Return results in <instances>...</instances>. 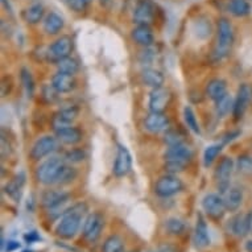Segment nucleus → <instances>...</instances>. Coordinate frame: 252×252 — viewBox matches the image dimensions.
Segmentation results:
<instances>
[{
  "mask_svg": "<svg viewBox=\"0 0 252 252\" xmlns=\"http://www.w3.org/2000/svg\"><path fill=\"white\" fill-rule=\"evenodd\" d=\"M87 213V205L83 202L75 203L70 209L65 211L62 215L60 223L57 224L56 232L62 239H71L77 235V232L81 228L82 224V218Z\"/></svg>",
  "mask_w": 252,
  "mask_h": 252,
  "instance_id": "f257e3e1",
  "label": "nucleus"
},
{
  "mask_svg": "<svg viewBox=\"0 0 252 252\" xmlns=\"http://www.w3.org/2000/svg\"><path fill=\"white\" fill-rule=\"evenodd\" d=\"M65 166H66V164H65V160L62 157L52 156L40 164V166L36 170V177L42 185H54L60 181Z\"/></svg>",
  "mask_w": 252,
  "mask_h": 252,
  "instance_id": "f03ea898",
  "label": "nucleus"
},
{
  "mask_svg": "<svg viewBox=\"0 0 252 252\" xmlns=\"http://www.w3.org/2000/svg\"><path fill=\"white\" fill-rule=\"evenodd\" d=\"M232 42H234V29H232L231 23L226 17H222L218 21L217 44H215L214 52H213L215 60L220 61L224 57H227L231 50Z\"/></svg>",
  "mask_w": 252,
  "mask_h": 252,
  "instance_id": "7ed1b4c3",
  "label": "nucleus"
},
{
  "mask_svg": "<svg viewBox=\"0 0 252 252\" xmlns=\"http://www.w3.org/2000/svg\"><path fill=\"white\" fill-rule=\"evenodd\" d=\"M184 189V184L176 174H165L158 178L155 184V193L161 198H168L178 194Z\"/></svg>",
  "mask_w": 252,
  "mask_h": 252,
  "instance_id": "20e7f679",
  "label": "nucleus"
},
{
  "mask_svg": "<svg viewBox=\"0 0 252 252\" xmlns=\"http://www.w3.org/2000/svg\"><path fill=\"white\" fill-rule=\"evenodd\" d=\"M104 219L99 213H91L87 215V218L83 222L82 234L85 239L89 240L90 243H94L99 239L100 234L103 231Z\"/></svg>",
  "mask_w": 252,
  "mask_h": 252,
  "instance_id": "39448f33",
  "label": "nucleus"
},
{
  "mask_svg": "<svg viewBox=\"0 0 252 252\" xmlns=\"http://www.w3.org/2000/svg\"><path fill=\"white\" fill-rule=\"evenodd\" d=\"M69 194L63 191L58 190H48L42 194V205L50 211V213H57L60 214V210L62 211V215L67 210L66 205L69 202Z\"/></svg>",
  "mask_w": 252,
  "mask_h": 252,
  "instance_id": "423d86ee",
  "label": "nucleus"
},
{
  "mask_svg": "<svg viewBox=\"0 0 252 252\" xmlns=\"http://www.w3.org/2000/svg\"><path fill=\"white\" fill-rule=\"evenodd\" d=\"M58 139L54 136H50V135H45V136L40 137L38 140H36L33 145H32V149H31V157L38 161V160H42L45 158L46 156H50L52 153L56 152L58 148Z\"/></svg>",
  "mask_w": 252,
  "mask_h": 252,
  "instance_id": "0eeeda50",
  "label": "nucleus"
},
{
  "mask_svg": "<svg viewBox=\"0 0 252 252\" xmlns=\"http://www.w3.org/2000/svg\"><path fill=\"white\" fill-rule=\"evenodd\" d=\"M235 168V162L231 157H223L215 170V180L218 182V188L222 193H226L230 188V178Z\"/></svg>",
  "mask_w": 252,
  "mask_h": 252,
  "instance_id": "6e6552de",
  "label": "nucleus"
},
{
  "mask_svg": "<svg viewBox=\"0 0 252 252\" xmlns=\"http://www.w3.org/2000/svg\"><path fill=\"white\" fill-rule=\"evenodd\" d=\"M132 169V156L123 144H118V151H116V157L114 166H112V173L116 177H124Z\"/></svg>",
  "mask_w": 252,
  "mask_h": 252,
  "instance_id": "1a4fd4ad",
  "label": "nucleus"
},
{
  "mask_svg": "<svg viewBox=\"0 0 252 252\" xmlns=\"http://www.w3.org/2000/svg\"><path fill=\"white\" fill-rule=\"evenodd\" d=\"M71 52H73V40L69 36H62L49 46L48 57L50 61L58 62L63 58L70 57Z\"/></svg>",
  "mask_w": 252,
  "mask_h": 252,
  "instance_id": "9d476101",
  "label": "nucleus"
},
{
  "mask_svg": "<svg viewBox=\"0 0 252 252\" xmlns=\"http://www.w3.org/2000/svg\"><path fill=\"white\" fill-rule=\"evenodd\" d=\"M202 209L209 217L215 219H219L223 217L226 213V205H224L223 197L215 193H209L203 197L202 199Z\"/></svg>",
  "mask_w": 252,
  "mask_h": 252,
  "instance_id": "9b49d317",
  "label": "nucleus"
},
{
  "mask_svg": "<svg viewBox=\"0 0 252 252\" xmlns=\"http://www.w3.org/2000/svg\"><path fill=\"white\" fill-rule=\"evenodd\" d=\"M252 99V89L250 85L243 83L240 85L236 93V98L234 100V108H232V115L235 116V119H240L244 115V112L247 111L248 106L251 103Z\"/></svg>",
  "mask_w": 252,
  "mask_h": 252,
  "instance_id": "f8f14e48",
  "label": "nucleus"
},
{
  "mask_svg": "<svg viewBox=\"0 0 252 252\" xmlns=\"http://www.w3.org/2000/svg\"><path fill=\"white\" fill-rule=\"evenodd\" d=\"M170 102V93L164 87L152 89L149 94L148 106L151 112H164Z\"/></svg>",
  "mask_w": 252,
  "mask_h": 252,
  "instance_id": "ddd939ff",
  "label": "nucleus"
},
{
  "mask_svg": "<svg viewBox=\"0 0 252 252\" xmlns=\"http://www.w3.org/2000/svg\"><path fill=\"white\" fill-rule=\"evenodd\" d=\"M144 127L151 133L166 132L169 128V118L164 112H149L145 116Z\"/></svg>",
  "mask_w": 252,
  "mask_h": 252,
  "instance_id": "4468645a",
  "label": "nucleus"
},
{
  "mask_svg": "<svg viewBox=\"0 0 252 252\" xmlns=\"http://www.w3.org/2000/svg\"><path fill=\"white\" fill-rule=\"evenodd\" d=\"M164 157H165V161L177 162V164H182L186 166L193 157V152L188 145L178 144L166 149Z\"/></svg>",
  "mask_w": 252,
  "mask_h": 252,
  "instance_id": "2eb2a0df",
  "label": "nucleus"
},
{
  "mask_svg": "<svg viewBox=\"0 0 252 252\" xmlns=\"http://www.w3.org/2000/svg\"><path fill=\"white\" fill-rule=\"evenodd\" d=\"M78 114L79 110L78 107H75V106L62 108V110L56 112L53 116V119H52V126H53L54 131H58V129H62L65 128V127L71 126V123L77 119Z\"/></svg>",
  "mask_w": 252,
  "mask_h": 252,
  "instance_id": "dca6fc26",
  "label": "nucleus"
},
{
  "mask_svg": "<svg viewBox=\"0 0 252 252\" xmlns=\"http://www.w3.org/2000/svg\"><path fill=\"white\" fill-rule=\"evenodd\" d=\"M155 11L153 5L149 0H140L135 7L133 12V20L137 25H149L152 23Z\"/></svg>",
  "mask_w": 252,
  "mask_h": 252,
  "instance_id": "f3484780",
  "label": "nucleus"
},
{
  "mask_svg": "<svg viewBox=\"0 0 252 252\" xmlns=\"http://www.w3.org/2000/svg\"><path fill=\"white\" fill-rule=\"evenodd\" d=\"M210 234H209V228L207 223L202 214L197 215V223H195L194 230V244L195 247L199 250H203L210 246Z\"/></svg>",
  "mask_w": 252,
  "mask_h": 252,
  "instance_id": "a211bd4d",
  "label": "nucleus"
},
{
  "mask_svg": "<svg viewBox=\"0 0 252 252\" xmlns=\"http://www.w3.org/2000/svg\"><path fill=\"white\" fill-rule=\"evenodd\" d=\"M252 228V211L244 213V214H238L235 218L231 220V232L234 235L243 238L248 235V232Z\"/></svg>",
  "mask_w": 252,
  "mask_h": 252,
  "instance_id": "6ab92c4d",
  "label": "nucleus"
},
{
  "mask_svg": "<svg viewBox=\"0 0 252 252\" xmlns=\"http://www.w3.org/2000/svg\"><path fill=\"white\" fill-rule=\"evenodd\" d=\"M75 87V79L74 75L65 74V73H60L57 71V74L53 75L52 78V89L57 93H70Z\"/></svg>",
  "mask_w": 252,
  "mask_h": 252,
  "instance_id": "aec40b11",
  "label": "nucleus"
},
{
  "mask_svg": "<svg viewBox=\"0 0 252 252\" xmlns=\"http://www.w3.org/2000/svg\"><path fill=\"white\" fill-rule=\"evenodd\" d=\"M56 137L62 144L75 145L77 143L82 140V132L77 127L69 126V127H65V128L56 131Z\"/></svg>",
  "mask_w": 252,
  "mask_h": 252,
  "instance_id": "412c9836",
  "label": "nucleus"
},
{
  "mask_svg": "<svg viewBox=\"0 0 252 252\" xmlns=\"http://www.w3.org/2000/svg\"><path fill=\"white\" fill-rule=\"evenodd\" d=\"M224 205L228 211H236L243 202V190L238 186H230L224 193Z\"/></svg>",
  "mask_w": 252,
  "mask_h": 252,
  "instance_id": "4be33fe9",
  "label": "nucleus"
},
{
  "mask_svg": "<svg viewBox=\"0 0 252 252\" xmlns=\"http://www.w3.org/2000/svg\"><path fill=\"white\" fill-rule=\"evenodd\" d=\"M141 81L145 86L152 87V89H157V87H162L164 85V74L160 70L152 69V67H147L141 71Z\"/></svg>",
  "mask_w": 252,
  "mask_h": 252,
  "instance_id": "5701e85b",
  "label": "nucleus"
},
{
  "mask_svg": "<svg viewBox=\"0 0 252 252\" xmlns=\"http://www.w3.org/2000/svg\"><path fill=\"white\" fill-rule=\"evenodd\" d=\"M227 94V85L224 82L223 79L215 78L211 79L210 82L207 83L206 86V95L210 98L211 100L217 102L220 99L222 96Z\"/></svg>",
  "mask_w": 252,
  "mask_h": 252,
  "instance_id": "b1692460",
  "label": "nucleus"
},
{
  "mask_svg": "<svg viewBox=\"0 0 252 252\" xmlns=\"http://www.w3.org/2000/svg\"><path fill=\"white\" fill-rule=\"evenodd\" d=\"M132 38L139 45H143L145 48L152 45L153 41H155L152 31L148 25H137L136 28L132 31Z\"/></svg>",
  "mask_w": 252,
  "mask_h": 252,
  "instance_id": "393cba45",
  "label": "nucleus"
},
{
  "mask_svg": "<svg viewBox=\"0 0 252 252\" xmlns=\"http://www.w3.org/2000/svg\"><path fill=\"white\" fill-rule=\"evenodd\" d=\"M62 28H63V19L58 13L50 12L46 15L45 20H44V31H45L46 33L56 34Z\"/></svg>",
  "mask_w": 252,
  "mask_h": 252,
  "instance_id": "a878e982",
  "label": "nucleus"
},
{
  "mask_svg": "<svg viewBox=\"0 0 252 252\" xmlns=\"http://www.w3.org/2000/svg\"><path fill=\"white\" fill-rule=\"evenodd\" d=\"M44 13H45L44 5L40 3H34L24 11V19L29 24H37L44 19Z\"/></svg>",
  "mask_w": 252,
  "mask_h": 252,
  "instance_id": "bb28decb",
  "label": "nucleus"
},
{
  "mask_svg": "<svg viewBox=\"0 0 252 252\" xmlns=\"http://www.w3.org/2000/svg\"><path fill=\"white\" fill-rule=\"evenodd\" d=\"M228 11L235 17H244L251 12V5L247 0H230Z\"/></svg>",
  "mask_w": 252,
  "mask_h": 252,
  "instance_id": "cd10ccee",
  "label": "nucleus"
},
{
  "mask_svg": "<svg viewBox=\"0 0 252 252\" xmlns=\"http://www.w3.org/2000/svg\"><path fill=\"white\" fill-rule=\"evenodd\" d=\"M24 182V177L21 178V180H19V176H16L12 181L8 182V184L4 186V191L11 197V198L15 199L16 202H19L21 198V189H23Z\"/></svg>",
  "mask_w": 252,
  "mask_h": 252,
  "instance_id": "c85d7f7f",
  "label": "nucleus"
},
{
  "mask_svg": "<svg viewBox=\"0 0 252 252\" xmlns=\"http://www.w3.org/2000/svg\"><path fill=\"white\" fill-rule=\"evenodd\" d=\"M232 108H234V100L228 94H226L215 102V111H217V115L219 118H224L228 112L232 111Z\"/></svg>",
  "mask_w": 252,
  "mask_h": 252,
  "instance_id": "c756f323",
  "label": "nucleus"
},
{
  "mask_svg": "<svg viewBox=\"0 0 252 252\" xmlns=\"http://www.w3.org/2000/svg\"><path fill=\"white\" fill-rule=\"evenodd\" d=\"M57 70L60 73H65V74L75 75L79 70V65L74 58L66 57L57 62Z\"/></svg>",
  "mask_w": 252,
  "mask_h": 252,
  "instance_id": "7c9ffc66",
  "label": "nucleus"
},
{
  "mask_svg": "<svg viewBox=\"0 0 252 252\" xmlns=\"http://www.w3.org/2000/svg\"><path fill=\"white\" fill-rule=\"evenodd\" d=\"M222 148H223V144H211L209 145L205 152H203V165L209 168V166L213 165V162L217 160V157L219 156V153L222 152Z\"/></svg>",
  "mask_w": 252,
  "mask_h": 252,
  "instance_id": "2f4dec72",
  "label": "nucleus"
},
{
  "mask_svg": "<svg viewBox=\"0 0 252 252\" xmlns=\"http://www.w3.org/2000/svg\"><path fill=\"white\" fill-rule=\"evenodd\" d=\"M102 252H124V244L122 238L118 235H111L103 243Z\"/></svg>",
  "mask_w": 252,
  "mask_h": 252,
  "instance_id": "473e14b6",
  "label": "nucleus"
},
{
  "mask_svg": "<svg viewBox=\"0 0 252 252\" xmlns=\"http://www.w3.org/2000/svg\"><path fill=\"white\" fill-rule=\"evenodd\" d=\"M184 120H185L186 126H188L193 132L201 133L198 120L195 118V114L194 111H193V108L189 107V106H186V107L184 108Z\"/></svg>",
  "mask_w": 252,
  "mask_h": 252,
  "instance_id": "72a5a7b5",
  "label": "nucleus"
},
{
  "mask_svg": "<svg viewBox=\"0 0 252 252\" xmlns=\"http://www.w3.org/2000/svg\"><path fill=\"white\" fill-rule=\"evenodd\" d=\"M165 230L170 235H180V234L185 231V223L182 222L181 219L173 217V218L166 219Z\"/></svg>",
  "mask_w": 252,
  "mask_h": 252,
  "instance_id": "f704fd0d",
  "label": "nucleus"
},
{
  "mask_svg": "<svg viewBox=\"0 0 252 252\" xmlns=\"http://www.w3.org/2000/svg\"><path fill=\"white\" fill-rule=\"evenodd\" d=\"M21 82L24 85V90L27 96L32 98L34 94V81L28 69H23L21 70Z\"/></svg>",
  "mask_w": 252,
  "mask_h": 252,
  "instance_id": "c9c22d12",
  "label": "nucleus"
},
{
  "mask_svg": "<svg viewBox=\"0 0 252 252\" xmlns=\"http://www.w3.org/2000/svg\"><path fill=\"white\" fill-rule=\"evenodd\" d=\"M164 141L168 147L184 144V136L177 131H166L165 135H164Z\"/></svg>",
  "mask_w": 252,
  "mask_h": 252,
  "instance_id": "e433bc0d",
  "label": "nucleus"
},
{
  "mask_svg": "<svg viewBox=\"0 0 252 252\" xmlns=\"http://www.w3.org/2000/svg\"><path fill=\"white\" fill-rule=\"evenodd\" d=\"M236 166L242 173H252V157L247 156V155L240 156L238 158Z\"/></svg>",
  "mask_w": 252,
  "mask_h": 252,
  "instance_id": "4c0bfd02",
  "label": "nucleus"
},
{
  "mask_svg": "<svg viewBox=\"0 0 252 252\" xmlns=\"http://www.w3.org/2000/svg\"><path fill=\"white\" fill-rule=\"evenodd\" d=\"M77 177V170L74 168H71V166H65V169L62 172L61 178H60V181L58 184H69L71 182L74 178Z\"/></svg>",
  "mask_w": 252,
  "mask_h": 252,
  "instance_id": "58836bf2",
  "label": "nucleus"
},
{
  "mask_svg": "<svg viewBox=\"0 0 252 252\" xmlns=\"http://www.w3.org/2000/svg\"><path fill=\"white\" fill-rule=\"evenodd\" d=\"M65 160L69 162H81L85 160V153L81 149H71L65 155Z\"/></svg>",
  "mask_w": 252,
  "mask_h": 252,
  "instance_id": "ea45409f",
  "label": "nucleus"
},
{
  "mask_svg": "<svg viewBox=\"0 0 252 252\" xmlns=\"http://www.w3.org/2000/svg\"><path fill=\"white\" fill-rule=\"evenodd\" d=\"M67 5L70 7L71 9H74L75 12H83L87 7L86 0H66Z\"/></svg>",
  "mask_w": 252,
  "mask_h": 252,
  "instance_id": "a19ab883",
  "label": "nucleus"
},
{
  "mask_svg": "<svg viewBox=\"0 0 252 252\" xmlns=\"http://www.w3.org/2000/svg\"><path fill=\"white\" fill-rule=\"evenodd\" d=\"M20 248V243L16 240H7L5 242L4 238L1 239V250L4 252H15Z\"/></svg>",
  "mask_w": 252,
  "mask_h": 252,
  "instance_id": "79ce46f5",
  "label": "nucleus"
},
{
  "mask_svg": "<svg viewBox=\"0 0 252 252\" xmlns=\"http://www.w3.org/2000/svg\"><path fill=\"white\" fill-rule=\"evenodd\" d=\"M24 240L28 244H33L38 242V240H41V236L38 235L37 231H29L24 235Z\"/></svg>",
  "mask_w": 252,
  "mask_h": 252,
  "instance_id": "37998d69",
  "label": "nucleus"
},
{
  "mask_svg": "<svg viewBox=\"0 0 252 252\" xmlns=\"http://www.w3.org/2000/svg\"><path fill=\"white\" fill-rule=\"evenodd\" d=\"M246 250H247V252H252V240H248L246 243Z\"/></svg>",
  "mask_w": 252,
  "mask_h": 252,
  "instance_id": "c03bdc74",
  "label": "nucleus"
},
{
  "mask_svg": "<svg viewBox=\"0 0 252 252\" xmlns=\"http://www.w3.org/2000/svg\"><path fill=\"white\" fill-rule=\"evenodd\" d=\"M110 1H111V0H99V3L102 5H107L108 3H110Z\"/></svg>",
  "mask_w": 252,
  "mask_h": 252,
  "instance_id": "a18cd8bd",
  "label": "nucleus"
},
{
  "mask_svg": "<svg viewBox=\"0 0 252 252\" xmlns=\"http://www.w3.org/2000/svg\"><path fill=\"white\" fill-rule=\"evenodd\" d=\"M23 252H33V251H31V250H25V251H23Z\"/></svg>",
  "mask_w": 252,
  "mask_h": 252,
  "instance_id": "49530a36",
  "label": "nucleus"
},
{
  "mask_svg": "<svg viewBox=\"0 0 252 252\" xmlns=\"http://www.w3.org/2000/svg\"><path fill=\"white\" fill-rule=\"evenodd\" d=\"M87 3H91V1H93V0H86Z\"/></svg>",
  "mask_w": 252,
  "mask_h": 252,
  "instance_id": "de8ad7c7",
  "label": "nucleus"
}]
</instances>
